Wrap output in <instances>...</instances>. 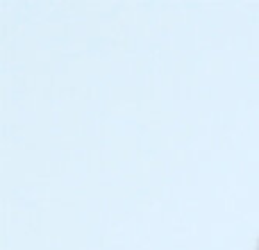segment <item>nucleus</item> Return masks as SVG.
<instances>
[]
</instances>
